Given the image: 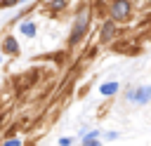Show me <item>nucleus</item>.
I'll list each match as a JSON object with an SVG mask.
<instances>
[{
  "instance_id": "2",
  "label": "nucleus",
  "mask_w": 151,
  "mask_h": 146,
  "mask_svg": "<svg viewBox=\"0 0 151 146\" xmlns=\"http://www.w3.org/2000/svg\"><path fill=\"white\" fill-rule=\"evenodd\" d=\"M109 14H111V21H127L130 14H132V2L130 0H113L109 5Z\"/></svg>"
},
{
  "instance_id": "9",
  "label": "nucleus",
  "mask_w": 151,
  "mask_h": 146,
  "mask_svg": "<svg viewBox=\"0 0 151 146\" xmlns=\"http://www.w3.org/2000/svg\"><path fill=\"white\" fill-rule=\"evenodd\" d=\"M0 146H24V141H21V137H14V134H7L2 141H0Z\"/></svg>"
},
{
  "instance_id": "11",
  "label": "nucleus",
  "mask_w": 151,
  "mask_h": 146,
  "mask_svg": "<svg viewBox=\"0 0 151 146\" xmlns=\"http://www.w3.org/2000/svg\"><path fill=\"white\" fill-rule=\"evenodd\" d=\"M73 141H76V139H73V137H61V139H59V144H57V146H73Z\"/></svg>"
},
{
  "instance_id": "15",
  "label": "nucleus",
  "mask_w": 151,
  "mask_h": 146,
  "mask_svg": "<svg viewBox=\"0 0 151 146\" xmlns=\"http://www.w3.org/2000/svg\"><path fill=\"white\" fill-rule=\"evenodd\" d=\"M19 2H26V0H19Z\"/></svg>"
},
{
  "instance_id": "16",
  "label": "nucleus",
  "mask_w": 151,
  "mask_h": 146,
  "mask_svg": "<svg viewBox=\"0 0 151 146\" xmlns=\"http://www.w3.org/2000/svg\"><path fill=\"white\" fill-rule=\"evenodd\" d=\"M0 61H2V54H0Z\"/></svg>"
},
{
  "instance_id": "7",
  "label": "nucleus",
  "mask_w": 151,
  "mask_h": 146,
  "mask_svg": "<svg viewBox=\"0 0 151 146\" xmlns=\"http://www.w3.org/2000/svg\"><path fill=\"white\" fill-rule=\"evenodd\" d=\"M118 89H120V82H116V80H109V82L99 85V94L101 97H113V94H118Z\"/></svg>"
},
{
  "instance_id": "10",
  "label": "nucleus",
  "mask_w": 151,
  "mask_h": 146,
  "mask_svg": "<svg viewBox=\"0 0 151 146\" xmlns=\"http://www.w3.org/2000/svg\"><path fill=\"white\" fill-rule=\"evenodd\" d=\"M80 137H83V139H99L101 132H99V130H85V127H83V130H80Z\"/></svg>"
},
{
  "instance_id": "5",
  "label": "nucleus",
  "mask_w": 151,
  "mask_h": 146,
  "mask_svg": "<svg viewBox=\"0 0 151 146\" xmlns=\"http://www.w3.org/2000/svg\"><path fill=\"white\" fill-rule=\"evenodd\" d=\"M116 33H118V28H116V21H111V19L99 26V40L101 42H111Z\"/></svg>"
},
{
  "instance_id": "6",
  "label": "nucleus",
  "mask_w": 151,
  "mask_h": 146,
  "mask_svg": "<svg viewBox=\"0 0 151 146\" xmlns=\"http://www.w3.org/2000/svg\"><path fill=\"white\" fill-rule=\"evenodd\" d=\"M19 33L24 35V38H35V33H38V28H35V24L31 21V19H21L19 21Z\"/></svg>"
},
{
  "instance_id": "14",
  "label": "nucleus",
  "mask_w": 151,
  "mask_h": 146,
  "mask_svg": "<svg viewBox=\"0 0 151 146\" xmlns=\"http://www.w3.org/2000/svg\"><path fill=\"white\" fill-rule=\"evenodd\" d=\"M19 0H2V7H7V5H17Z\"/></svg>"
},
{
  "instance_id": "3",
  "label": "nucleus",
  "mask_w": 151,
  "mask_h": 146,
  "mask_svg": "<svg viewBox=\"0 0 151 146\" xmlns=\"http://www.w3.org/2000/svg\"><path fill=\"white\" fill-rule=\"evenodd\" d=\"M125 99L130 104H139V106H146L151 104V85H137V87H130Z\"/></svg>"
},
{
  "instance_id": "12",
  "label": "nucleus",
  "mask_w": 151,
  "mask_h": 146,
  "mask_svg": "<svg viewBox=\"0 0 151 146\" xmlns=\"http://www.w3.org/2000/svg\"><path fill=\"white\" fill-rule=\"evenodd\" d=\"M80 146H101V141L99 139H83Z\"/></svg>"
},
{
  "instance_id": "4",
  "label": "nucleus",
  "mask_w": 151,
  "mask_h": 146,
  "mask_svg": "<svg viewBox=\"0 0 151 146\" xmlns=\"http://www.w3.org/2000/svg\"><path fill=\"white\" fill-rule=\"evenodd\" d=\"M19 42H17V38L12 35V33H7V35H2V42H0V54H7V57H19Z\"/></svg>"
},
{
  "instance_id": "1",
  "label": "nucleus",
  "mask_w": 151,
  "mask_h": 146,
  "mask_svg": "<svg viewBox=\"0 0 151 146\" xmlns=\"http://www.w3.org/2000/svg\"><path fill=\"white\" fill-rule=\"evenodd\" d=\"M90 19H92V9L90 5H83L73 19V26H71V35H68V45L71 47H78L80 40L87 35V28H90Z\"/></svg>"
},
{
  "instance_id": "17",
  "label": "nucleus",
  "mask_w": 151,
  "mask_h": 146,
  "mask_svg": "<svg viewBox=\"0 0 151 146\" xmlns=\"http://www.w3.org/2000/svg\"><path fill=\"white\" fill-rule=\"evenodd\" d=\"M149 5H151V0H149Z\"/></svg>"
},
{
  "instance_id": "13",
  "label": "nucleus",
  "mask_w": 151,
  "mask_h": 146,
  "mask_svg": "<svg viewBox=\"0 0 151 146\" xmlns=\"http://www.w3.org/2000/svg\"><path fill=\"white\" fill-rule=\"evenodd\" d=\"M118 137H120L118 132H104V139H109V141H111V139H118Z\"/></svg>"
},
{
  "instance_id": "8",
  "label": "nucleus",
  "mask_w": 151,
  "mask_h": 146,
  "mask_svg": "<svg viewBox=\"0 0 151 146\" xmlns=\"http://www.w3.org/2000/svg\"><path fill=\"white\" fill-rule=\"evenodd\" d=\"M45 7H47L50 14H59V12H64V9L68 7V0H47Z\"/></svg>"
}]
</instances>
